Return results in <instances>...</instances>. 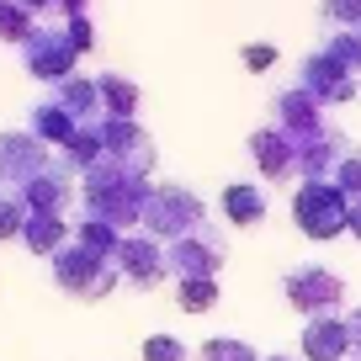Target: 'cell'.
<instances>
[{
  "mask_svg": "<svg viewBox=\"0 0 361 361\" xmlns=\"http://www.w3.org/2000/svg\"><path fill=\"white\" fill-rule=\"evenodd\" d=\"M149 197H154V180L133 165H117V159H102L96 170L80 176V207H85V218H102L112 228L144 224Z\"/></svg>",
  "mask_w": 361,
  "mask_h": 361,
  "instance_id": "6da1fadb",
  "label": "cell"
},
{
  "mask_svg": "<svg viewBox=\"0 0 361 361\" xmlns=\"http://www.w3.org/2000/svg\"><path fill=\"white\" fill-rule=\"evenodd\" d=\"M54 282H59V293L80 298V303H96V298L117 293L123 271H117V260L102 255V250L69 245V250H59V255H54Z\"/></svg>",
  "mask_w": 361,
  "mask_h": 361,
  "instance_id": "7a4b0ae2",
  "label": "cell"
},
{
  "mask_svg": "<svg viewBox=\"0 0 361 361\" xmlns=\"http://www.w3.org/2000/svg\"><path fill=\"white\" fill-rule=\"evenodd\" d=\"M207 224V207L197 192H186V186H176V180H165V186H154V197H149L144 207V234L159 239V245H176V239L197 234V228Z\"/></svg>",
  "mask_w": 361,
  "mask_h": 361,
  "instance_id": "3957f363",
  "label": "cell"
},
{
  "mask_svg": "<svg viewBox=\"0 0 361 361\" xmlns=\"http://www.w3.org/2000/svg\"><path fill=\"white\" fill-rule=\"evenodd\" d=\"M293 224L303 228V239H335L350 234V197L335 180H303L293 197Z\"/></svg>",
  "mask_w": 361,
  "mask_h": 361,
  "instance_id": "277c9868",
  "label": "cell"
},
{
  "mask_svg": "<svg viewBox=\"0 0 361 361\" xmlns=\"http://www.w3.org/2000/svg\"><path fill=\"white\" fill-rule=\"evenodd\" d=\"M282 293H287V303H293L303 319L340 314V303H345V282H340V271H324V266H293L282 276Z\"/></svg>",
  "mask_w": 361,
  "mask_h": 361,
  "instance_id": "5b68a950",
  "label": "cell"
},
{
  "mask_svg": "<svg viewBox=\"0 0 361 361\" xmlns=\"http://www.w3.org/2000/svg\"><path fill=\"white\" fill-rule=\"evenodd\" d=\"M75 43H69L64 27H37L32 37L22 43V64L32 80H43V85H64L69 75H75Z\"/></svg>",
  "mask_w": 361,
  "mask_h": 361,
  "instance_id": "8992f818",
  "label": "cell"
},
{
  "mask_svg": "<svg viewBox=\"0 0 361 361\" xmlns=\"http://www.w3.org/2000/svg\"><path fill=\"white\" fill-rule=\"evenodd\" d=\"M218 271H224V234L213 224L170 245V276L176 282H213Z\"/></svg>",
  "mask_w": 361,
  "mask_h": 361,
  "instance_id": "52a82bcc",
  "label": "cell"
},
{
  "mask_svg": "<svg viewBox=\"0 0 361 361\" xmlns=\"http://www.w3.org/2000/svg\"><path fill=\"white\" fill-rule=\"evenodd\" d=\"M43 170H48V144L32 128L0 133V192H22L27 180H37Z\"/></svg>",
  "mask_w": 361,
  "mask_h": 361,
  "instance_id": "ba28073f",
  "label": "cell"
},
{
  "mask_svg": "<svg viewBox=\"0 0 361 361\" xmlns=\"http://www.w3.org/2000/svg\"><path fill=\"white\" fill-rule=\"evenodd\" d=\"M117 271H123V282L133 287H154L170 276V250L159 245V239H149L144 228H133V234H123V245H117Z\"/></svg>",
  "mask_w": 361,
  "mask_h": 361,
  "instance_id": "9c48e42d",
  "label": "cell"
},
{
  "mask_svg": "<svg viewBox=\"0 0 361 361\" xmlns=\"http://www.w3.org/2000/svg\"><path fill=\"white\" fill-rule=\"evenodd\" d=\"M298 85H303L319 106H345V102H356V90H361L356 75H350V69H340L324 48H319V54H308L303 64H298Z\"/></svg>",
  "mask_w": 361,
  "mask_h": 361,
  "instance_id": "30bf717a",
  "label": "cell"
},
{
  "mask_svg": "<svg viewBox=\"0 0 361 361\" xmlns=\"http://www.w3.org/2000/svg\"><path fill=\"white\" fill-rule=\"evenodd\" d=\"M250 154H255L260 176L266 180H303V165H298V138L282 133V128H255L250 133Z\"/></svg>",
  "mask_w": 361,
  "mask_h": 361,
  "instance_id": "8fae6325",
  "label": "cell"
},
{
  "mask_svg": "<svg viewBox=\"0 0 361 361\" xmlns=\"http://www.w3.org/2000/svg\"><path fill=\"white\" fill-rule=\"evenodd\" d=\"M350 138L340 133V128H319V133H308V138H298V165H303V180H335V170L345 165V154H350Z\"/></svg>",
  "mask_w": 361,
  "mask_h": 361,
  "instance_id": "7c38bea8",
  "label": "cell"
},
{
  "mask_svg": "<svg viewBox=\"0 0 361 361\" xmlns=\"http://www.w3.org/2000/svg\"><path fill=\"white\" fill-rule=\"evenodd\" d=\"M102 138H106V159H117V165H133V170H144V176L159 165L154 138H149L138 123H123V117H102Z\"/></svg>",
  "mask_w": 361,
  "mask_h": 361,
  "instance_id": "4fadbf2b",
  "label": "cell"
},
{
  "mask_svg": "<svg viewBox=\"0 0 361 361\" xmlns=\"http://www.w3.org/2000/svg\"><path fill=\"white\" fill-rule=\"evenodd\" d=\"M271 128H282V133H293V138H308V133L324 128V106H319L303 85H287V90L271 96Z\"/></svg>",
  "mask_w": 361,
  "mask_h": 361,
  "instance_id": "5bb4252c",
  "label": "cell"
},
{
  "mask_svg": "<svg viewBox=\"0 0 361 361\" xmlns=\"http://www.w3.org/2000/svg\"><path fill=\"white\" fill-rule=\"evenodd\" d=\"M27 202V213H48V218H69V202H75V180H69L64 165H48L37 180H27L22 192H16Z\"/></svg>",
  "mask_w": 361,
  "mask_h": 361,
  "instance_id": "9a60e30c",
  "label": "cell"
},
{
  "mask_svg": "<svg viewBox=\"0 0 361 361\" xmlns=\"http://www.w3.org/2000/svg\"><path fill=\"white\" fill-rule=\"evenodd\" d=\"M350 356V319L319 314L303 324V361H345Z\"/></svg>",
  "mask_w": 361,
  "mask_h": 361,
  "instance_id": "2e32d148",
  "label": "cell"
},
{
  "mask_svg": "<svg viewBox=\"0 0 361 361\" xmlns=\"http://www.w3.org/2000/svg\"><path fill=\"white\" fill-rule=\"evenodd\" d=\"M54 102L64 106V112H75V123H102V85L90 75H69L64 85H54Z\"/></svg>",
  "mask_w": 361,
  "mask_h": 361,
  "instance_id": "e0dca14e",
  "label": "cell"
},
{
  "mask_svg": "<svg viewBox=\"0 0 361 361\" xmlns=\"http://www.w3.org/2000/svg\"><path fill=\"white\" fill-rule=\"evenodd\" d=\"M22 245L32 250V255H48V260H54L59 250H69V245H75V224H69V218L32 213V218H27V234H22Z\"/></svg>",
  "mask_w": 361,
  "mask_h": 361,
  "instance_id": "ac0fdd59",
  "label": "cell"
},
{
  "mask_svg": "<svg viewBox=\"0 0 361 361\" xmlns=\"http://www.w3.org/2000/svg\"><path fill=\"white\" fill-rule=\"evenodd\" d=\"M27 128H32V133L43 138V144H59V149H64V144H69V138H75L85 123H75V112H64V106H59L54 96H48V102H37V106H32Z\"/></svg>",
  "mask_w": 361,
  "mask_h": 361,
  "instance_id": "d6986e66",
  "label": "cell"
},
{
  "mask_svg": "<svg viewBox=\"0 0 361 361\" xmlns=\"http://www.w3.org/2000/svg\"><path fill=\"white\" fill-rule=\"evenodd\" d=\"M224 218H228L234 228H255V224H266V192H260V186H245V180L224 186Z\"/></svg>",
  "mask_w": 361,
  "mask_h": 361,
  "instance_id": "ffe728a7",
  "label": "cell"
},
{
  "mask_svg": "<svg viewBox=\"0 0 361 361\" xmlns=\"http://www.w3.org/2000/svg\"><path fill=\"white\" fill-rule=\"evenodd\" d=\"M96 85H102V112L106 117H123V123H133V117H138L144 90H138L128 75H112V69H106V75H96Z\"/></svg>",
  "mask_w": 361,
  "mask_h": 361,
  "instance_id": "44dd1931",
  "label": "cell"
},
{
  "mask_svg": "<svg viewBox=\"0 0 361 361\" xmlns=\"http://www.w3.org/2000/svg\"><path fill=\"white\" fill-rule=\"evenodd\" d=\"M75 245L102 250V255H117V245H123V228H112V224H102V218H85V213H80V218H75Z\"/></svg>",
  "mask_w": 361,
  "mask_h": 361,
  "instance_id": "7402d4cb",
  "label": "cell"
},
{
  "mask_svg": "<svg viewBox=\"0 0 361 361\" xmlns=\"http://www.w3.org/2000/svg\"><path fill=\"white\" fill-rule=\"evenodd\" d=\"M197 361H266V356H255V345L239 335H218V340L197 345Z\"/></svg>",
  "mask_w": 361,
  "mask_h": 361,
  "instance_id": "603a6c76",
  "label": "cell"
},
{
  "mask_svg": "<svg viewBox=\"0 0 361 361\" xmlns=\"http://www.w3.org/2000/svg\"><path fill=\"white\" fill-rule=\"evenodd\" d=\"M32 32H37V16L27 11V6H16V0H6V6H0V37L22 48Z\"/></svg>",
  "mask_w": 361,
  "mask_h": 361,
  "instance_id": "cb8c5ba5",
  "label": "cell"
},
{
  "mask_svg": "<svg viewBox=\"0 0 361 361\" xmlns=\"http://www.w3.org/2000/svg\"><path fill=\"white\" fill-rule=\"evenodd\" d=\"M176 308L180 314H213L218 308V282H180Z\"/></svg>",
  "mask_w": 361,
  "mask_h": 361,
  "instance_id": "d4e9b609",
  "label": "cell"
},
{
  "mask_svg": "<svg viewBox=\"0 0 361 361\" xmlns=\"http://www.w3.org/2000/svg\"><path fill=\"white\" fill-rule=\"evenodd\" d=\"M319 16L329 32H361V0H319Z\"/></svg>",
  "mask_w": 361,
  "mask_h": 361,
  "instance_id": "484cf974",
  "label": "cell"
},
{
  "mask_svg": "<svg viewBox=\"0 0 361 361\" xmlns=\"http://www.w3.org/2000/svg\"><path fill=\"white\" fill-rule=\"evenodd\" d=\"M324 54L335 59L340 69L361 75V32H329V37H324Z\"/></svg>",
  "mask_w": 361,
  "mask_h": 361,
  "instance_id": "4316f807",
  "label": "cell"
},
{
  "mask_svg": "<svg viewBox=\"0 0 361 361\" xmlns=\"http://www.w3.org/2000/svg\"><path fill=\"white\" fill-rule=\"evenodd\" d=\"M27 202L16 192H0V239H22L27 234Z\"/></svg>",
  "mask_w": 361,
  "mask_h": 361,
  "instance_id": "83f0119b",
  "label": "cell"
},
{
  "mask_svg": "<svg viewBox=\"0 0 361 361\" xmlns=\"http://www.w3.org/2000/svg\"><path fill=\"white\" fill-rule=\"evenodd\" d=\"M138 356H144V361H197L192 345H186V340H176V335H149Z\"/></svg>",
  "mask_w": 361,
  "mask_h": 361,
  "instance_id": "f1b7e54d",
  "label": "cell"
},
{
  "mask_svg": "<svg viewBox=\"0 0 361 361\" xmlns=\"http://www.w3.org/2000/svg\"><path fill=\"white\" fill-rule=\"evenodd\" d=\"M335 186L350 197V202L361 197V149H350V154H345V165L335 170Z\"/></svg>",
  "mask_w": 361,
  "mask_h": 361,
  "instance_id": "f546056e",
  "label": "cell"
},
{
  "mask_svg": "<svg viewBox=\"0 0 361 361\" xmlns=\"http://www.w3.org/2000/svg\"><path fill=\"white\" fill-rule=\"evenodd\" d=\"M239 59H245L250 75H266V69L276 64V48H271V43H245V48H239Z\"/></svg>",
  "mask_w": 361,
  "mask_h": 361,
  "instance_id": "4dcf8cb0",
  "label": "cell"
},
{
  "mask_svg": "<svg viewBox=\"0 0 361 361\" xmlns=\"http://www.w3.org/2000/svg\"><path fill=\"white\" fill-rule=\"evenodd\" d=\"M64 32H69V43H75V54H90V48H96V27H90V16H69Z\"/></svg>",
  "mask_w": 361,
  "mask_h": 361,
  "instance_id": "1f68e13d",
  "label": "cell"
},
{
  "mask_svg": "<svg viewBox=\"0 0 361 361\" xmlns=\"http://www.w3.org/2000/svg\"><path fill=\"white\" fill-rule=\"evenodd\" d=\"M345 319H350V356L361 361V308H350Z\"/></svg>",
  "mask_w": 361,
  "mask_h": 361,
  "instance_id": "d6a6232c",
  "label": "cell"
},
{
  "mask_svg": "<svg viewBox=\"0 0 361 361\" xmlns=\"http://www.w3.org/2000/svg\"><path fill=\"white\" fill-rule=\"evenodd\" d=\"M59 11H64V22H69V16H85L90 0H59Z\"/></svg>",
  "mask_w": 361,
  "mask_h": 361,
  "instance_id": "836d02e7",
  "label": "cell"
},
{
  "mask_svg": "<svg viewBox=\"0 0 361 361\" xmlns=\"http://www.w3.org/2000/svg\"><path fill=\"white\" fill-rule=\"evenodd\" d=\"M16 6H27L32 16H43V11H59V0H16Z\"/></svg>",
  "mask_w": 361,
  "mask_h": 361,
  "instance_id": "e575fe53",
  "label": "cell"
},
{
  "mask_svg": "<svg viewBox=\"0 0 361 361\" xmlns=\"http://www.w3.org/2000/svg\"><path fill=\"white\" fill-rule=\"evenodd\" d=\"M350 234L361 239V197H356V202H350Z\"/></svg>",
  "mask_w": 361,
  "mask_h": 361,
  "instance_id": "d590c367",
  "label": "cell"
},
{
  "mask_svg": "<svg viewBox=\"0 0 361 361\" xmlns=\"http://www.w3.org/2000/svg\"><path fill=\"white\" fill-rule=\"evenodd\" d=\"M266 361H303V356H266Z\"/></svg>",
  "mask_w": 361,
  "mask_h": 361,
  "instance_id": "8d00e7d4",
  "label": "cell"
},
{
  "mask_svg": "<svg viewBox=\"0 0 361 361\" xmlns=\"http://www.w3.org/2000/svg\"><path fill=\"white\" fill-rule=\"evenodd\" d=\"M0 6H6V0H0Z\"/></svg>",
  "mask_w": 361,
  "mask_h": 361,
  "instance_id": "74e56055",
  "label": "cell"
}]
</instances>
